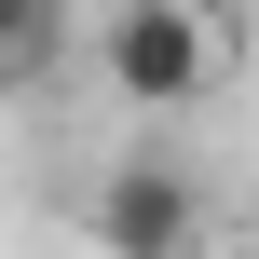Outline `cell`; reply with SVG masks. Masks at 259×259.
Instances as JSON below:
<instances>
[{
    "instance_id": "1",
    "label": "cell",
    "mask_w": 259,
    "mask_h": 259,
    "mask_svg": "<svg viewBox=\"0 0 259 259\" xmlns=\"http://www.w3.org/2000/svg\"><path fill=\"white\" fill-rule=\"evenodd\" d=\"M219 82V14L205 0H123L109 14V96L123 109H191Z\"/></svg>"
},
{
    "instance_id": "2",
    "label": "cell",
    "mask_w": 259,
    "mask_h": 259,
    "mask_svg": "<svg viewBox=\"0 0 259 259\" xmlns=\"http://www.w3.org/2000/svg\"><path fill=\"white\" fill-rule=\"evenodd\" d=\"M96 246H109V259H191V246H205L191 164H178V150H123V164L96 178Z\"/></svg>"
},
{
    "instance_id": "3",
    "label": "cell",
    "mask_w": 259,
    "mask_h": 259,
    "mask_svg": "<svg viewBox=\"0 0 259 259\" xmlns=\"http://www.w3.org/2000/svg\"><path fill=\"white\" fill-rule=\"evenodd\" d=\"M41 41H55V0H0V55H14V68H27V55H41Z\"/></svg>"
},
{
    "instance_id": "4",
    "label": "cell",
    "mask_w": 259,
    "mask_h": 259,
    "mask_svg": "<svg viewBox=\"0 0 259 259\" xmlns=\"http://www.w3.org/2000/svg\"><path fill=\"white\" fill-rule=\"evenodd\" d=\"M219 259H259V246H219Z\"/></svg>"
},
{
    "instance_id": "5",
    "label": "cell",
    "mask_w": 259,
    "mask_h": 259,
    "mask_svg": "<svg viewBox=\"0 0 259 259\" xmlns=\"http://www.w3.org/2000/svg\"><path fill=\"white\" fill-rule=\"evenodd\" d=\"M0 82H14V55H0Z\"/></svg>"
}]
</instances>
